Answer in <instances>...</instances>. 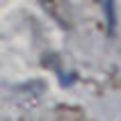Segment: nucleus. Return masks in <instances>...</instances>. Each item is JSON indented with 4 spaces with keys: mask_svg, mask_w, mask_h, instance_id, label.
Returning a JSON list of instances; mask_svg holds the SVG:
<instances>
[{
    "mask_svg": "<svg viewBox=\"0 0 121 121\" xmlns=\"http://www.w3.org/2000/svg\"><path fill=\"white\" fill-rule=\"evenodd\" d=\"M37 2L60 27L64 30L73 27V9L69 5V0H37Z\"/></svg>",
    "mask_w": 121,
    "mask_h": 121,
    "instance_id": "f257e3e1",
    "label": "nucleus"
}]
</instances>
